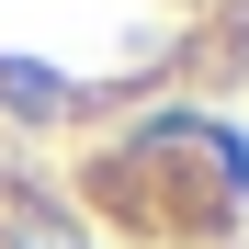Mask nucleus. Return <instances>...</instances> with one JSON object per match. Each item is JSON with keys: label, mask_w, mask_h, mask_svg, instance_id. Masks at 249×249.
Wrapping results in <instances>:
<instances>
[{"label": "nucleus", "mask_w": 249, "mask_h": 249, "mask_svg": "<svg viewBox=\"0 0 249 249\" xmlns=\"http://www.w3.org/2000/svg\"><path fill=\"white\" fill-rule=\"evenodd\" d=\"M249 79V0H0V124L181 113Z\"/></svg>", "instance_id": "1"}, {"label": "nucleus", "mask_w": 249, "mask_h": 249, "mask_svg": "<svg viewBox=\"0 0 249 249\" xmlns=\"http://www.w3.org/2000/svg\"><path fill=\"white\" fill-rule=\"evenodd\" d=\"M0 249H102V227L79 215V193L0 124Z\"/></svg>", "instance_id": "2"}, {"label": "nucleus", "mask_w": 249, "mask_h": 249, "mask_svg": "<svg viewBox=\"0 0 249 249\" xmlns=\"http://www.w3.org/2000/svg\"><path fill=\"white\" fill-rule=\"evenodd\" d=\"M215 249H249V238H215Z\"/></svg>", "instance_id": "3"}]
</instances>
